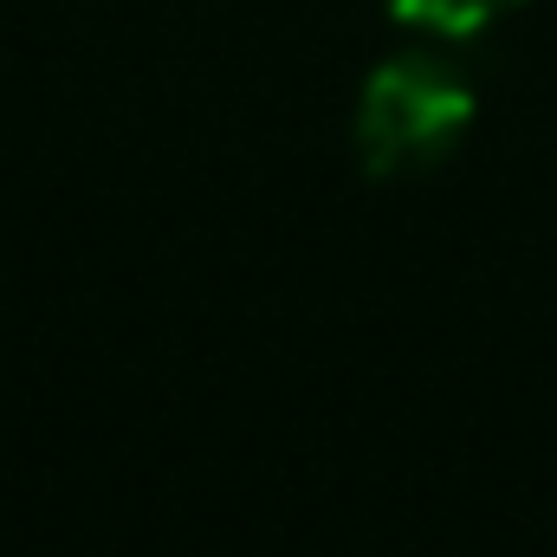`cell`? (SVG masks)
<instances>
[{"label": "cell", "instance_id": "6da1fadb", "mask_svg": "<svg viewBox=\"0 0 557 557\" xmlns=\"http://www.w3.org/2000/svg\"><path fill=\"white\" fill-rule=\"evenodd\" d=\"M473 131V85L441 52H396L357 91V162L376 182L441 169Z\"/></svg>", "mask_w": 557, "mask_h": 557}, {"label": "cell", "instance_id": "7a4b0ae2", "mask_svg": "<svg viewBox=\"0 0 557 557\" xmlns=\"http://www.w3.org/2000/svg\"><path fill=\"white\" fill-rule=\"evenodd\" d=\"M512 7L525 0H389V13L416 33H434V39H473L486 33L493 20H506Z\"/></svg>", "mask_w": 557, "mask_h": 557}]
</instances>
